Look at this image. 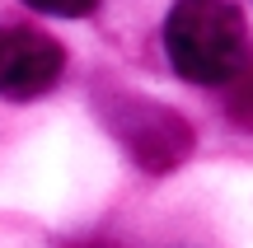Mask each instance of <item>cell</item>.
<instances>
[{"label":"cell","mask_w":253,"mask_h":248,"mask_svg":"<svg viewBox=\"0 0 253 248\" xmlns=\"http://www.w3.org/2000/svg\"><path fill=\"white\" fill-rule=\"evenodd\" d=\"M164 52L192 84H230L249 61V28L230 0H178L164 19Z\"/></svg>","instance_id":"cell-1"},{"label":"cell","mask_w":253,"mask_h":248,"mask_svg":"<svg viewBox=\"0 0 253 248\" xmlns=\"http://www.w3.org/2000/svg\"><path fill=\"white\" fill-rule=\"evenodd\" d=\"M66 71V52L56 37L28 24H5L0 28V94L5 99H38L47 94Z\"/></svg>","instance_id":"cell-2"},{"label":"cell","mask_w":253,"mask_h":248,"mask_svg":"<svg viewBox=\"0 0 253 248\" xmlns=\"http://www.w3.org/2000/svg\"><path fill=\"white\" fill-rule=\"evenodd\" d=\"M108 122L118 131V141L131 150V159L145 169H173L192 150L188 122L169 108H155V103H131L126 112H108Z\"/></svg>","instance_id":"cell-3"},{"label":"cell","mask_w":253,"mask_h":248,"mask_svg":"<svg viewBox=\"0 0 253 248\" xmlns=\"http://www.w3.org/2000/svg\"><path fill=\"white\" fill-rule=\"evenodd\" d=\"M230 84H235V89H230V117H235L239 127H253V71L249 75L239 71Z\"/></svg>","instance_id":"cell-4"},{"label":"cell","mask_w":253,"mask_h":248,"mask_svg":"<svg viewBox=\"0 0 253 248\" xmlns=\"http://www.w3.org/2000/svg\"><path fill=\"white\" fill-rule=\"evenodd\" d=\"M24 5H33V9H42V14H61V19H80V14H89L99 0H24Z\"/></svg>","instance_id":"cell-5"}]
</instances>
